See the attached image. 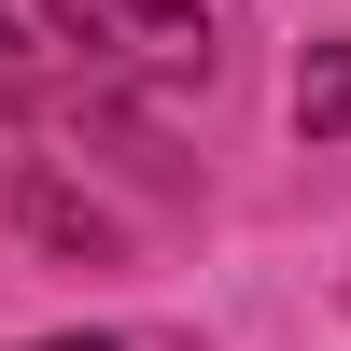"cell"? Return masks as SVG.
Instances as JSON below:
<instances>
[{
    "instance_id": "7a4b0ae2",
    "label": "cell",
    "mask_w": 351,
    "mask_h": 351,
    "mask_svg": "<svg viewBox=\"0 0 351 351\" xmlns=\"http://www.w3.org/2000/svg\"><path fill=\"white\" fill-rule=\"evenodd\" d=\"M14 211H28V239H56V253H112V211L71 197V183H28V169H14Z\"/></svg>"
},
{
    "instance_id": "6da1fadb",
    "label": "cell",
    "mask_w": 351,
    "mask_h": 351,
    "mask_svg": "<svg viewBox=\"0 0 351 351\" xmlns=\"http://www.w3.org/2000/svg\"><path fill=\"white\" fill-rule=\"evenodd\" d=\"M56 43L84 56H127V71H211V14L197 0H43Z\"/></svg>"
},
{
    "instance_id": "8992f818",
    "label": "cell",
    "mask_w": 351,
    "mask_h": 351,
    "mask_svg": "<svg viewBox=\"0 0 351 351\" xmlns=\"http://www.w3.org/2000/svg\"><path fill=\"white\" fill-rule=\"evenodd\" d=\"M0 183H14V155H0Z\"/></svg>"
},
{
    "instance_id": "3957f363",
    "label": "cell",
    "mask_w": 351,
    "mask_h": 351,
    "mask_svg": "<svg viewBox=\"0 0 351 351\" xmlns=\"http://www.w3.org/2000/svg\"><path fill=\"white\" fill-rule=\"evenodd\" d=\"M295 141H351V28L309 43V71H295Z\"/></svg>"
},
{
    "instance_id": "5b68a950",
    "label": "cell",
    "mask_w": 351,
    "mask_h": 351,
    "mask_svg": "<svg viewBox=\"0 0 351 351\" xmlns=\"http://www.w3.org/2000/svg\"><path fill=\"white\" fill-rule=\"evenodd\" d=\"M28 351H127V337H28Z\"/></svg>"
},
{
    "instance_id": "277c9868",
    "label": "cell",
    "mask_w": 351,
    "mask_h": 351,
    "mask_svg": "<svg viewBox=\"0 0 351 351\" xmlns=\"http://www.w3.org/2000/svg\"><path fill=\"white\" fill-rule=\"evenodd\" d=\"M28 71H43V56H28V28H14V14H0V99H14V84H28Z\"/></svg>"
}]
</instances>
